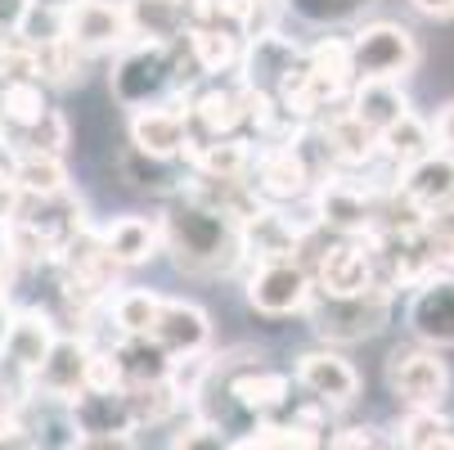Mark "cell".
Instances as JSON below:
<instances>
[{
	"label": "cell",
	"mask_w": 454,
	"mask_h": 450,
	"mask_svg": "<svg viewBox=\"0 0 454 450\" xmlns=\"http://www.w3.org/2000/svg\"><path fill=\"white\" fill-rule=\"evenodd\" d=\"M158 221H162V248L189 275H225L239 262H247L243 239H239V221L225 217L221 208L203 203V199H193L189 189L167 199Z\"/></svg>",
	"instance_id": "cell-1"
},
{
	"label": "cell",
	"mask_w": 454,
	"mask_h": 450,
	"mask_svg": "<svg viewBox=\"0 0 454 450\" xmlns=\"http://www.w3.org/2000/svg\"><path fill=\"white\" fill-rule=\"evenodd\" d=\"M193 82H203L199 63H193L184 36L180 41H131L121 45L113 59V73H108V91L121 108H149L162 99L184 95Z\"/></svg>",
	"instance_id": "cell-2"
},
{
	"label": "cell",
	"mask_w": 454,
	"mask_h": 450,
	"mask_svg": "<svg viewBox=\"0 0 454 450\" xmlns=\"http://www.w3.org/2000/svg\"><path fill=\"white\" fill-rule=\"evenodd\" d=\"M392 302H396V293L382 284H369L364 293H351V297H333V293L315 288L306 320L329 347H351V343L382 334V325L392 320Z\"/></svg>",
	"instance_id": "cell-3"
},
{
	"label": "cell",
	"mask_w": 454,
	"mask_h": 450,
	"mask_svg": "<svg viewBox=\"0 0 454 450\" xmlns=\"http://www.w3.org/2000/svg\"><path fill=\"white\" fill-rule=\"evenodd\" d=\"M387 189H392V185H364V180H356L347 171H333V176H324L315 185V194H310L315 221L324 230H333V234L369 239V234H378Z\"/></svg>",
	"instance_id": "cell-4"
},
{
	"label": "cell",
	"mask_w": 454,
	"mask_h": 450,
	"mask_svg": "<svg viewBox=\"0 0 454 450\" xmlns=\"http://www.w3.org/2000/svg\"><path fill=\"white\" fill-rule=\"evenodd\" d=\"M419 68V36L405 23H364L351 36V73L356 82H405Z\"/></svg>",
	"instance_id": "cell-5"
},
{
	"label": "cell",
	"mask_w": 454,
	"mask_h": 450,
	"mask_svg": "<svg viewBox=\"0 0 454 450\" xmlns=\"http://www.w3.org/2000/svg\"><path fill=\"white\" fill-rule=\"evenodd\" d=\"M252 189H256V199L262 203H275V208H288V203H301L315 194V162L306 158L301 140H275L266 149H256L252 158V171H247Z\"/></svg>",
	"instance_id": "cell-6"
},
{
	"label": "cell",
	"mask_w": 454,
	"mask_h": 450,
	"mask_svg": "<svg viewBox=\"0 0 454 450\" xmlns=\"http://www.w3.org/2000/svg\"><path fill=\"white\" fill-rule=\"evenodd\" d=\"M387 392H392L405 410H441L450 392V369L436 347H396L387 356Z\"/></svg>",
	"instance_id": "cell-7"
},
{
	"label": "cell",
	"mask_w": 454,
	"mask_h": 450,
	"mask_svg": "<svg viewBox=\"0 0 454 450\" xmlns=\"http://www.w3.org/2000/svg\"><path fill=\"white\" fill-rule=\"evenodd\" d=\"M315 297V275L301 257H279V262H256L247 275V306L256 315H306Z\"/></svg>",
	"instance_id": "cell-8"
},
{
	"label": "cell",
	"mask_w": 454,
	"mask_h": 450,
	"mask_svg": "<svg viewBox=\"0 0 454 450\" xmlns=\"http://www.w3.org/2000/svg\"><path fill=\"white\" fill-rule=\"evenodd\" d=\"M306 266H310L319 293H333V297L364 293L373 284V243L356 239V234H333L319 252L306 257Z\"/></svg>",
	"instance_id": "cell-9"
},
{
	"label": "cell",
	"mask_w": 454,
	"mask_h": 450,
	"mask_svg": "<svg viewBox=\"0 0 454 450\" xmlns=\"http://www.w3.org/2000/svg\"><path fill=\"white\" fill-rule=\"evenodd\" d=\"M189 145H193V122H189V99L184 95L131 113V149L176 162V158L189 154Z\"/></svg>",
	"instance_id": "cell-10"
},
{
	"label": "cell",
	"mask_w": 454,
	"mask_h": 450,
	"mask_svg": "<svg viewBox=\"0 0 454 450\" xmlns=\"http://www.w3.org/2000/svg\"><path fill=\"white\" fill-rule=\"evenodd\" d=\"M405 325H410L414 343H423V347H436V351L454 347V271H436L419 288H410Z\"/></svg>",
	"instance_id": "cell-11"
},
{
	"label": "cell",
	"mask_w": 454,
	"mask_h": 450,
	"mask_svg": "<svg viewBox=\"0 0 454 450\" xmlns=\"http://www.w3.org/2000/svg\"><path fill=\"white\" fill-rule=\"evenodd\" d=\"M306 221H293L288 208L275 203H256V212H247L239 221V239H243V257L256 262H279V257H301V239H306Z\"/></svg>",
	"instance_id": "cell-12"
},
{
	"label": "cell",
	"mask_w": 454,
	"mask_h": 450,
	"mask_svg": "<svg viewBox=\"0 0 454 450\" xmlns=\"http://www.w3.org/2000/svg\"><path fill=\"white\" fill-rule=\"evenodd\" d=\"M68 36L86 54H117L136 41L131 10H126V0H77L68 5Z\"/></svg>",
	"instance_id": "cell-13"
},
{
	"label": "cell",
	"mask_w": 454,
	"mask_h": 450,
	"mask_svg": "<svg viewBox=\"0 0 454 450\" xmlns=\"http://www.w3.org/2000/svg\"><path fill=\"white\" fill-rule=\"evenodd\" d=\"M293 378H297V388H301V392H310L315 401L333 406V410H338V406H351V401L360 397V374H356V365H351L338 347L301 351Z\"/></svg>",
	"instance_id": "cell-14"
},
{
	"label": "cell",
	"mask_w": 454,
	"mask_h": 450,
	"mask_svg": "<svg viewBox=\"0 0 454 450\" xmlns=\"http://www.w3.org/2000/svg\"><path fill=\"white\" fill-rule=\"evenodd\" d=\"M95 351L86 334H59L54 351L45 356V365L36 369V378L27 383L32 392H45V397H59V401H73L77 392H86L90 383V365H95Z\"/></svg>",
	"instance_id": "cell-15"
},
{
	"label": "cell",
	"mask_w": 454,
	"mask_h": 450,
	"mask_svg": "<svg viewBox=\"0 0 454 450\" xmlns=\"http://www.w3.org/2000/svg\"><path fill=\"white\" fill-rule=\"evenodd\" d=\"M59 343V320L45 311V306H27L14 315V329H10V343H5V360L23 374V383L36 378V369L45 365V356L54 351Z\"/></svg>",
	"instance_id": "cell-16"
},
{
	"label": "cell",
	"mask_w": 454,
	"mask_h": 450,
	"mask_svg": "<svg viewBox=\"0 0 454 450\" xmlns=\"http://www.w3.org/2000/svg\"><path fill=\"white\" fill-rule=\"evenodd\" d=\"M14 221H23V225L45 243L50 257H59V248L86 225V217H82V199L73 194V189H63V194H50V199H23V212H19Z\"/></svg>",
	"instance_id": "cell-17"
},
{
	"label": "cell",
	"mask_w": 454,
	"mask_h": 450,
	"mask_svg": "<svg viewBox=\"0 0 454 450\" xmlns=\"http://www.w3.org/2000/svg\"><path fill=\"white\" fill-rule=\"evenodd\" d=\"M68 406L82 437H136V414L126 401V388H86Z\"/></svg>",
	"instance_id": "cell-18"
},
{
	"label": "cell",
	"mask_w": 454,
	"mask_h": 450,
	"mask_svg": "<svg viewBox=\"0 0 454 450\" xmlns=\"http://www.w3.org/2000/svg\"><path fill=\"white\" fill-rule=\"evenodd\" d=\"M50 108L54 104L45 95V82H36V77H0V145H14Z\"/></svg>",
	"instance_id": "cell-19"
},
{
	"label": "cell",
	"mask_w": 454,
	"mask_h": 450,
	"mask_svg": "<svg viewBox=\"0 0 454 450\" xmlns=\"http://www.w3.org/2000/svg\"><path fill=\"white\" fill-rule=\"evenodd\" d=\"M171 356H193V351H207L212 347V315L199 302H184V297H167L162 320H158V334H153Z\"/></svg>",
	"instance_id": "cell-20"
},
{
	"label": "cell",
	"mask_w": 454,
	"mask_h": 450,
	"mask_svg": "<svg viewBox=\"0 0 454 450\" xmlns=\"http://www.w3.org/2000/svg\"><path fill=\"white\" fill-rule=\"evenodd\" d=\"M396 189H401L410 203H419L423 212H436V208L454 203V154H441L436 149L423 162L405 167L396 176Z\"/></svg>",
	"instance_id": "cell-21"
},
{
	"label": "cell",
	"mask_w": 454,
	"mask_h": 450,
	"mask_svg": "<svg viewBox=\"0 0 454 450\" xmlns=\"http://www.w3.org/2000/svg\"><path fill=\"white\" fill-rule=\"evenodd\" d=\"M104 243L117 262L131 271V266H145L149 257L162 252V221L158 217H140V212H126V217H113L104 230Z\"/></svg>",
	"instance_id": "cell-22"
},
{
	"label": "cell",
	"mask_w": 454,
	"mask_h": 450,
	"mask_svg": "<svg viewBox=\"0 0 454 450\" xmlns=\"http://www.w3.org/2000/svg\"><path fill=\"white\" fill-rule=\"evenodd\" d=\"M252 140L247 136H212V140H199V145H189L184 162L193 176H212V180H239L252 171Z\"/></svg>",
	"instance_id": "cell-23"
},
{
	"label": "cell",
	"mask_w": 454,
	"mask_h": 450,
	"mask_svg": "<svg viewBox=\"0 0 454 450\" xmlns=\"http://www.w3.org/2000/svg\"><path fill=\"white\" fill-rule=\"evenodd\" d=\"M113 365L121 374V388H136V383H162L171 378L176 356L149 334V338H117L113 347Z\"/></svg>",
	"instance_id": "cell-24"
},
{
	"label": "cell",
	"mask_w": 454,
	"mask_h": 450,
	"mask_svg": "<svg viewBox=\"0 0 454 450\" xmlns=\"http://www.w3.org/2000/svg\"><path fill=\"white\" fill-rule=\"evenodd\" d=\"M184 45H189V54H193L203 77L234 73L247 59V41L239 32H225V28H184Z\"/></svg>",
	"instance_id": "cell-25"
},
{
	"label": "cell",
	"mask_w": 454,
	"mask_h": 450,
	"mask_svg": "<svg viewBox=\"0 0 454 450\" xmlns=\"http://www.w3.org/2000/svg\"><path fill=\"white\" fill-rule=\"evenodd\" d=\"M347 108L369 126V131H378V136L387 131V126H396L405 113H414L410 108V95L401 91V82H356Z\"/></svg>",
	"instance_id": "cell-26"
},
{
	"label": "cell",
	"mask_w": 454,
	"mask_h": 450,
	"mask_svg": "<svg viewBox=\"0 0 454 450\" xmlns=\"http://www.w3.org/2000/svg\"><path fill=\"white\" fill-rule=\"evenodd\" d=\"M427 154H436V131L432 122H423L419 113H405L396 126H387L382 131V162L392 167L396 176L414 162H423Z\"/></svg>",
	"instance_id": "cell-27"
},
{
	"label": "cell",
	"mask_w": 454,
	"mask_h": 450,
	"mask_svg": "<svg viewBox=\"0 0 454 450\" xmlns=\"http://www.w3.org/2000/svg\"><path fill=\"white\" fill-rule=\"evenodd\" d=\"M167 297L149 293V288H117L108 302V315L117 325V338H149L158 334V320H162Z\"/></svg>",
	"instance_id": "cell-28"
},
{
	"label": "cell",
	"mask_w": 454,
	"mask_h": 450,
	"mask_svg": "<svg viewBox=\"0 0 454 450\" xmlns=\"http://www.w3.org/2000/svg\"><path fill=\"white\" fill-rule=\"evenodd\" d=\"M27 50H32V63H36V77L45 86H73V82H82L86 59H90L73 36H59V41H45V45H27Z\"/></svg>",
	"instance_id": "cell-29"
},
{
	"label": "cell",
	"mask_w": 454,
	"mask_h": 450,
	"mask_svg": "<svg viewBox=\"0 0 454 450\" xmlns=\"http://www.w3.org/2000/svg\"><path fill=\"white\" fill-rule=\"evenodd\" d=\"M10 167H14V180L27 199H50V194H63L68 189V167L63 158H45V154H10Z\"/></svg>",
	"instance_id": "cell-30"
},
{
	"label": "cell",
	"mask_w": 454,
	"mask_h": 450,
	"mask_svg": "<svg viewBox=\"0 0 454 450\" xmlns=\"http://www.w3.org/2000/svg\"><path fill=\"white\" fill-rule=\"evenodd\" d=\"M126 10H131V32L140 41H180L189 28L184 10L171 0H126Z\"/></svg>",
	"instance_id": "cell-31"
},
{
	"label": "cell",
	"mask_w": 454,
	"mask_h": 450,
	"mask_svg": "<svg viewBox=\"0 0 454 450\" xmlns=\"http://www.w3.org/2000/svg\"><path fill=\"white\" fill-rule=\"evenodd\" d=\"M126 401H131L136 428H158V423H167L184 406L180 392L171 388V378H162V383H136V388H126Z\"/></svg>",
	"instance_id": "cell-32"
},
{
	"label": "cell",
	"mask_w": 454,
	"mask_h": 450,
	"mask_svg": "<svg viewBox=\"0 0 454 450\" xmlns=\"http://www.w3.org/2000/svg\"><path fill=\"white\" fill-rule=\"evenodd\" d=\"M117 171L126 176V185H131V189H140V194H180V189H184V185L171 180V162L167 158H149L140 149H126L121 162H117Z\"/></svg>",
	"instance_id": "cell-33"
},
{
	"label": "cell",
	"mask_w": 454,
	"mask_h": 450,
	"mask_svg": "<svg viewBox=\"0 0 454 450\" xmlns=\"http://www.w3.org/2000/svg\"><path fill=\"white\" fill-rule=\"evenodd\" d=\"M10 154H45V158H63V154H68V117H63L59 108H50L36 126H27V131L10 145Z\"/></svg>",
	"instance_id": "cell-34"
},
{
	"label": "cell",
	"mask_w": 454,
	"mask_h": 450,
	"mask_svg": "<svg viewBox=\"0 0 454 450\" xmlns=\"http://www.w3.org/2000/svg\"><path fill=\"white\" fill-rule=\"evenodd\" d=\"M419 239H423V252H427L432 271H454V203L427 212Z\"/></svg>",
	"instance_id": "cell-35"
},
{
	"label": "cell",
	"mask_w": 454,
	"mask_h": 450,
	"mask_svg": "<svg viewBox=\"0 0 454 450\" xmlns=\"http://www.w3.org/2000/svg\"><path fill=\"white\" fill-rule=\"evenodd\" d=\"M247 5L252 0H189V28H225L247 41Z\"/></svg>",
	"instance_id": "cell-36"
},
{
	"label": "cell",
	"mask_w": 454,
	"mask_h": 450,
	"mask_svg": "<svg viewBox=\"0 0 454 450\" xmlns=\"http://www.w3.org/2000/svg\"><path fill=\"white\" fill-rule=\"evenodd\" d=\"M445 423H450V419H445L441 410H405L392 437H396V446H401V450H423V446L445 428Z\"/></svg>",
	"instance_id": "cell-37"
},
{
	"label": "cell",
	"mask_w": 454,
	"mask_h": 450,
	"mask_svg": "<svg viewBox=\"0 0 454 450\" xmlns=\"http://www.w3.org/2000/svg\"><path fill=\"white\" fill-rule=\"evenodd\" d=\"M171 450H234V437L221 432L216 423H207V419L193 414V419L171 437Z\"/></svg>",
	"instance_id": "cell-38"
},
{
	"label": "cell",
	"mask_w": 454,
	"mask_h": 450,
	"mask_svg": "<svg viewBox=\"0 0 454 450\" xmlns=\"http://www.w3.org/2000/svg\"><path fill=\"white\" fill-rule=\"evenodd\" d=\"M23 189H19V180H14V167L10 162H0V230H5L19 212H23Z\"/></svg>",
	"instance_id": "cell-39"
},
{
	"label": "cell",
	"mask_w": 454,
	"mask_h": 450,
	"mask_svg": "<svg viewBox=\"0 0 454 450\" xmlns=\"http://www.w3.org/2000/svg\"><path fill=\"white\" fill-rule=\"evenodd\" d=\"M288 5H297L306 19H347L360 5H373V0H288Z\"/></svg>",
	"instance_id": "cell-40"
},
{
	"label": "cell",
	"mask_w": 454,
	"mask_h": 450,
	"mask_svg": "<svg viewBox=\"0 0 454 450\" xmlns=\"http://www.w3.org/2000/svg\"><path fill=\"white\" fill-rule=\"evenodd\" d=\"M32 14V0H0V45L23 36V23Z\"/></svg>",
	"instance_id": "cell-41"
},
{
	"label": "cell",
	"mask_w": 454,
	"mask_h": 450,
	"mask_svg": "<svg viewBox=\"0 0 454 450\" xmlns=\"http://www.w3.org/2000/svg\"><path fill=\"white\" fill-rule=\"evenodd\" d=\"M432 131H436V149H441V154H454V99L436 108Z\"/></svg>",
	"instance_id": "cell-42"
},
{
	"label": "cell",
	"mask_w": 454,
	"mask_h": 450,
	"mask_svg": "<svg viewBox=\"0 0 454 450\" xmlns=\"http://www.w3.org/2000/svg\"><path fill=\"white\" fill-rule=\"evenodd\" d=\"M410 10H419L423 19L445 23V19H454V0H410Z\"/></svg>",
	"instance_id": "cell-43"
},
{
	"label": "cell",
	"mask_w": 454,
	"mask_h": 450,
	"mask_svg": "<svg viewBox=\"0 0 454 450\" xmlns=\"http://www.w3.org/2000/svg\"><path fill=\"white\" fill-rule=\"evenodd\" d=\"M77 450H136V437H82Z\"/></svg>",
	"instance_id": "cell-44"
},
{
	"label": "cell",
	"mask_w": 454,
	"mask_h": 450,
	"mask_svg": "<svg viewBox=\"0 0 454 450\" xmlns=\"http://www.w3.org/2000/svg\"><path fill=\"white\" fill-rule=\"evenodd\" d=\"M14 306L5 302V293H0V356H5V343H10V329H14Z\"/></svg>",
	"instance_id": "cell-45"
},
{
	"label": "cell",
	"mask_w": 454,
	"mask_h": 450,
	"mask_svg": "<svg viewBox=\"0 0 454 450\" xmlns=\"http://www.w3.org/2000/svg\"><path fill=\"white\" fill-rule=\"evenodd\" d=\"M423 450H454V419H450V423H445V428H441V432L423 446Z\"/></svg>",
	"instance_id": "cell-46"
},
{
	"label": "cell",
	"mask_w": 454,
	"mask_h": 450,
	"mask_svg": "<svg viewBox=\"0 0 454 450\" xmlns=\"http://www.w3.org/2000/svg\"><path fill=\"white\" fill-rule=\"evenodd\" d=\"M5 284H10V257H0V293H5Z\"/></svg>",
	"instance_id": "cell-47"
},
{
	"label": "cell",
	"mask_w": 454,
	"mask_h": 450,
	"mask_svg": "<svg viewBox=\"0 0 454 450\" xmlns=\"http://www.w3.org/2000/svg\"><path fill=\"white\" fill-rule=\"evenodd\" d=\"M50 5H63V10H68V5H77V0H50Z\"/></svg>",
	"instance_id": "cell-48"
},
{
	"label": "cell",
	"mask_w": 454,
	"mask_h": 450,
	"mask_svg": "<svg viewBox=\"0 0 454 450\" xmlns=\"http://www.w3.org/2000/svg\"><path fill=\"white\" fill-rule=\"evenodd\" d=\"M171 5H180V10H189V0H171Z\"/></svg>",
	"instance_id": "cell-49"
}]
</instances>
